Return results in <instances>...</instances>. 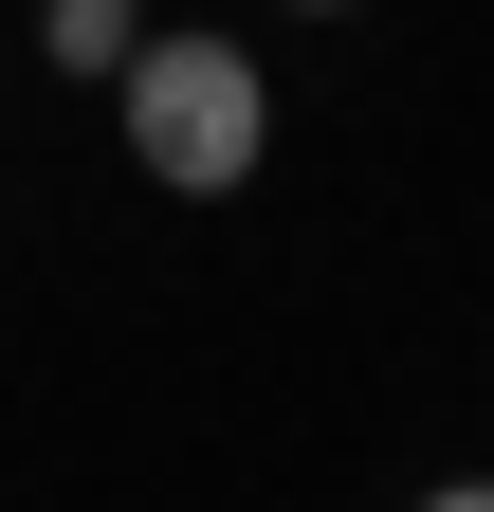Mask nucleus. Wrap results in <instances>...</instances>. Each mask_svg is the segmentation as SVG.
I'll list each match as a JSON object with an SVG mask.
<instances>
[{
    "label": "nucleus",
    "mask_w": 494,
    "mask_h": 512,
    "mask_svg": "<svg viewBox=\"0 0 494 512\" xmlns=\"http://www.w3.org/2000/svg\"><path fill=\"white\" fill-rule=\"evenodd\" d=\"M421 512H494V494H476V476H440V494H421Z\"/></svg>",
    "instance_id": "3"
},
{
    "label": "nucleus",
    "mask_w": 494,
    "mask_h": 512,
    "mask_svg": "<svg viewBox=\"0 0 494 512\" xmlns=\"http://www.w3.org/2000/svg\"><path fill=\"white\" fill-rule=\"evenodd\" d=\"M293 19H348V0H293Z\"/></svg>",
    "instance_id": "4"
},
{
    "label": "nucleus",
    "mask_w": 494,
    "mask_h": 512,
    "mask_svg": "<svg viewBox=\"0 0 494 512\" xmlns=\"http://www.w3.org/2000/svg\"><path fill=\"white\" fill-rule=\"evenodd\" d=\"M110 128H129V165L165 183V202H238V183L275 165V74L202 19H147L129 74H110Z\"/></svg>",
    "instance_id": "1"
},
{
    "label": "nucleus",
    "mask_w": 494,
    "mask_h": 512,
    "mask_svg": "<svg viewBox=\"0 0 494 512\" xmlns=\"http://www.w3.org/2000/svg\"><path fill=\"white\" fill-rule=\"evenodd\" d=\"M129 37H147V0H37V55H55V74H129Z\"/></svg>",
    "instance_id": "2"
}]
</instances>
